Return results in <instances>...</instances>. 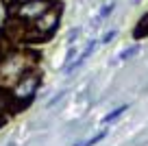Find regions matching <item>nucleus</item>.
<instances>
[{
	"mask_svg": "<svg viewBox=\"0 0 148 146\" xmlns=\"http://www.w3.org/2000/svg\"><path fill=\"white\" fill-rule=\"evenodd\" d=\"M126 111V107H118V109H113L109 116H105V122H111V120H116V118H120L122 114Z\"/></svg>",
	"mask_w": 148,
	"mask_h": 146,
	"instance_id": "423d86ee",
	"label": "nucleus"
},
{
	"mask_svg": "<svg viewBox=\"0 0 148 146\" xmlns=\"http://www.w3.org/2000/svg\"><path fill=\"white\" fill-rule=\"evenodd\" d=\"M146 35H148V13L137 22V26H135V31H133L135 39H142V37H146Z\"/></svg>",
	"mask_w": 148,
	"mask_h": 146,
	"instance_id": "20e7f679",
	"label": "nucleus"
},
{
	"mask_svg": "<svg viewBox=\"0 0 148 146\" xmlns=\"http://www.w3.org/2000/svg\"><path fill=\"white\" fill-rule=\"evenodd\" d=\"M37 85H39V76H37V74H24V76L18 81V85H15L13 96L15 98H22L24 105H26L28 101H33Z\"/></svg>",
	"mask_w": 148,
	"mask_h": 146,
	"instance_id": "f257e3e1",
	"label": "nucleus"
},
{
	"mask_svg": "<svg viewBox=\"0 0 148 146\" xmlns=\"http://www.w3.org/2000/svg\"><path fill=\"white\" fill-rule=\"evenodd\" d=\"M59 24V9L50 11V13H42L35 20V28L39 31V37H48Z\"/></svg>",
	"mask_w": 148,
	"mask_h": 146,
	"instance_id": "f03ea898",
	"label": "nucleus"
},
{
	"mask_svg": "<svg viewBox=\"0 0 148 146\" xmlns=\"http://www.w3.org/2000/svg\"><path fill=\"white\" fill-rule=\"evenodd\" d=\"M111 11H113V5H107V7H105V9H102V11H100V13H98V18H96V22H100V20H105V18H107V15H109V13H111Z\"/></svg>",
	"mask_w": 148,
	"mask_h": 146,
	"instance_id": "6e6552de",
	"label": "nucleus"
},
{
	"mask_svg": "<svg viewBox=\"0 0 148 146\" xmlns=\"http://www.w3.org/2000/svg\"><path fill=\"white\" fill-rule=\"evenodd\" d=\"M137 52H139V46H131V48H126V50H122L120 55H118V59L126 61V59H131V57H135Z\"/></svg>",
	"mask_w": 148,
	"mask_h": 146,
	"instance_id": "39448f33",
	"label": "nucleus"
},
{
	"mask_svg": "<svg viewBox=\"0 0 148 146\" xmlns=\"http://www.w3.org/2000/svg\"><path fill=\"white\" fill-rule=\"evenodd\" d=\"M46 7H48L46 0H31V2L20 7L18 13L22 15V18H26V20H37L42 13H46Z\"/></svg>",
	"mask_w": 148,
	"mask_h": 146,
	"instance_id": "7ed1b4c3",
	"label": "nucleus"
},
{
	"mask_svg": "<svg viewBox=\"0 0 148 146\" xmlns=\"http://www.w3.org/2000/svg\"><path fill=\"white\" fill-rule=\"evenodd\" d=\"M113 37H116V31H111V33H107V35L102 37V44H109V41L113 39Z\"/></svg>",
	"mask_w": 148,
	"mask_h": 146,
	"instance_id": "1a4fd4ad",
	"label": "nucleus"
},
{
	"mask_svg": "<svg viewBox=\"0 0 148 146\" xmlns=\"http://www.w3.org/2000/svg\"><path fill=\"white\" fill-rule=\"evenodd\" d=\"M105 135H107V131H100L98 135H94L92 140H87V142H83V144H79V146H94L96 142H100V140H105Z\"/></svg>",
	"mask_w": 148,
	"mask_h": 146,
	"instance_id": "0eeeda50",
	"label": "nucleus"
}]
</instances>
